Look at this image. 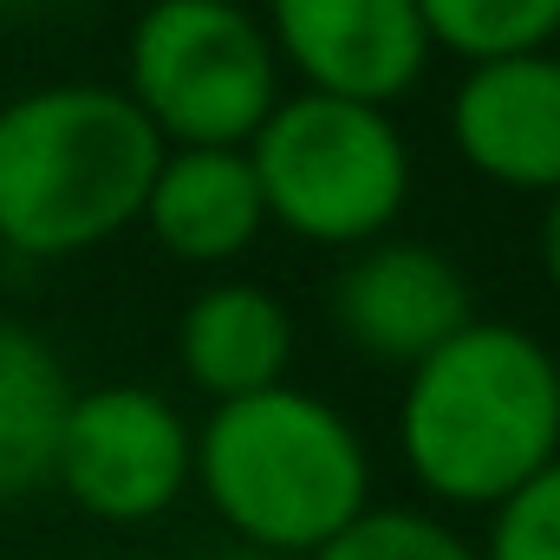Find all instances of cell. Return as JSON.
Listing matches in <instances>:
<instances>
[{
	"label": "cell",
	"instance_id": "6da1fadb",
	"mask_svg": "<svg viewBox=\"0 0 560 560\" xmlns=\"http://www.w3.org/2000/svg\"><path fill=\"white\" fill-rule=\"evenodd\" d=\"M560 456L555 346L515 319H469L398 392V463L436 509H495Z\"/></svg>",
	"mask_w": 560,
	"mask_h": 560
},
{
	"label": "cell",
	"instance_id": "7a4b0ae2",
	"mask_svg": "<svg viewBox=\"0 0 560 560\" xmlns=\"http://www.w3.org/2000/svg\"><path fill=\"white\" fill-rule=\"evenodd\" d=\"M163 138L125 85L52 79L0 105V248L79 261L138 229Z\"/></svg>",
	"mask_w": 560,
	"mask_h": 560
},
{
	"label": "cell",
	"instance_id": "3957f363",
	"mask_svg": "<svg viewBox=\"0 0 560 560\" xmlns=\"http://www.w3.org/2000/svg\"><path fill=\"white\" fill-rule=\"evenodd\" d=\"M229 541L306 560L372 509V450L359 423L306 385H268L196 423V476Z\"/></svg>",
	"mask_w": 560,
	"mask_h": 560
},
{
	"label": "cell",
	"instance_id": "277c9868",
	"mask_svg": "<svg viewBox=\"0 0 560 560\" xmlns=\"http://www.w3.org/2000/svg\"><path fill=\"white\" fill-rule=\"evenodd\" d=\"M242 150L261 183L268 229L306 248L352 255L378 235H398L411 209V183H418L411 138L378 105L280 92V105Z\"/></svg>",
	"mask_w": 560,
	"mask_h": 560
},
{
	"label": "cell",
	"instance_id": "5b68a950",
	"mask_svg": "<svg viewBox=\"0 0 560 560\" xmlns=\"http://www.w3.org/2000/svg\"><path fill=\"white\" fill-rule=\"evenodd\" d=\"M275 39L242 0H150L125 39V98L163 150H242L280 105Z\"/></svg>",
	"mask_w": 560,
	"mask_h": 560
},
{
	"label": "cell",
	"instance_id": "8992f818",
	"mask_svg": "<svg viewBox=\"0 0 560 560\" xmlns=\"http://www.w3.org/2000/svg\"><path fill=\"white\" fill-rule=\"evenodd\" d=\"M196 476V430L156 385H92L72 392V411L52 450V482L79 515L105 528L163 522Z\"/></svg>",
	"mask_w": 560,
	"mask_h": 560
},
{
	"label": "cell",
	"instance_id": "52a82bcc",
	"mask_svg": "<svg viewBox=\"0 0 560 560\" xmlns=\"http://www.w3.org/2000/svg\"><path fill=\"white\" fill-rule=\"evenodd\" d=\"M261 26L293 92H326L378 112H398L436 59L418 0H268Z\"/></svg>",
	"mask_w": 560,
	"mask_h": 560
},
{
	"label": "cell",
	"instance_id": "ba28073f",
	"mask_svg": "<svg viewBox=\"0 0 560 560\" xmlns=\"http://www.w3.org/2000/svg\"><path fill=\"white\" fill-rule=\"evenodd\" d=\"M326 313H332V332L365 365L411 372L450 332L476 319V287L456 268V255H443L436 242L378 235L339 261V275L326 287Z\"/></svg>",
	"mask_w": 560,
	"mask_h": 560
},
{
	"label": "cell",
	"instance_id": "9c48e42d",
	"mask_svg": "<svg viewBox=\"0 0 560 560\" xmlns=\"http://www.w3.org/2000/svg\"><path fill=\"white\" fill-rule=\"evenodd\" d=\"M450 150L509 196L560 189V52H509L463 66L450 92Z\"/></svg>",
	"mask_w": 560,
	"mask_h": 560
},
{
	"label": "cell",
	"instance_id": "30bf717a",
	"mask_svg": "<svg viewBox=\"0 0 560 560\" xmlns=\"http://www.w3.org/2000/svg\"><path fill=\"white\" fill-rule=\"evenodd\" d=\"M138 229L183 268H229L268 235L248 150H163Z\"/></svg>",
	"mask_w": 560,
	"mask_h": 560
},
{
	"label": "cell",
	"instance_id": "8fae6325",
	"mask_svg": "<svg viewBox=\"0 0 560 560\" xmlns=\"http://www.w3.org/2000/svg\"><path fill=\"white\" fill-rule=\"evenodd\" d=\"M176 365L209 405L287 385V365H293V313H287V300L275 287L242 275L196 287V300L176 319Z\"/></svg>",
	"mask_w": 560,
	"mask_h": 560
},
{
	"label": "cell",
	"instance_id": "7c38bea8",
	"mask_svg": "<svg viewBox=\"0 0 560 560\" xmlns=\"http://www.w3.org/2000/svg\"><path fill=\"white\" fill-rule=\"evenodd\" d=\"M72 411V378L52 339L20 319H0V502L52 482V450Z\"/></svg>",
	"mask_w": 560,
	"mask_h": 560
},
{
	"label": "cell",
	"instance_id": "4fadbf2b",
	"mask_svg": "<svg viewBox=\"0 0 560 560\" xmlns=\"http://www.w3.org/2000/svg\"><path fill=\"white\" fill-rule=\"evenodd\" d=\"M436 52L482 66L509 52H541L560 39V0H418Z\"/></svg>",
	"mask_w": 560,
	"mask_h": 560
},
{
	"label": "cell",
	"instance_id": "5bb4252c",
	"mask_svg": "<svg viewBox=\"0 0 560 560\" xmlns=\"http://www.w3.org/2000/svg\"><path fill=\"white\" fill-rule=\"evenodd\" d=\"M306 560H482L463 528H450L436 509H365L352 528H339Z\"/></svg>",
	"mask_w": 560,
	"mask_h": 560
},
{
	"label": "cell",
	"instance_id": "9a60e30c",
	"mask_svg": "<svg viewBox=\"0 0 560 560\" xmlns=\"http://www.w3.org/2000/svg\"><path fill=\"white\" fill-rule=\"evenodd\" d=\"M482 560H560V456L535 469L515 495L489 509V535L476 541Z\"/></svg>",
	"mask_w": 560,
	"mask_h": 560
},
{
	"label": "cell",
	"instance_id": "2e32d148",
	"mask_svg": "<svg viewBox=\"0 0 560 560\" xmlns=\"http://www.w3.org/2000/svg\"><path fill=\"white\" fill-rule=\"evenodd\" d=\"M535 268L548 280V293L560 300V189L541 196V222H535Z\"/></svg>",
	"mask_w": 560,
	"mask_h": 560
},
{
	"label": "cell",
	"instance_id": "e0dca14e",
	"mask_svg": "<svg viewBox=\"0 0 560 560\" xmlns=\"http://www.w3.org/2000/svg\"><path fill=\"white\" fill-rule=\"evenodd\" d=\"M209 560H287V555H261V548H242V541H229V548H215Z\"/></svg>",
	"mask_w": 560,
	"mask_h": 560
},
{
	"label": "cell",
	"instance_id": "ac0fdd59",
	"mask_svg": "<svg viewBox=\"0 0 560 560\" xmlns=\"http://www.w3.org/2000/svg\"><path fill=\"white\" fill-rule=\"evenodd\" d=\"M46 7H59V0H0V13H46Z\"/></svg>",
	"mask_w": 560,
	"mask_h": 560
},
{
	"label": "cell",
	"instance_id": "d6986e66",
	"mask_svg": "<svg viewBox=\"0 0 560 560\" xmlns=\"http://www.w3.org/2000/svg\"><path fill=\"white\" fill-rule=\"evenodd\" d=\"M555 365H560V352H555Z\"/></svg>",
	"mask_w": 560,
	"mask_h": 560
}]
</instances>
